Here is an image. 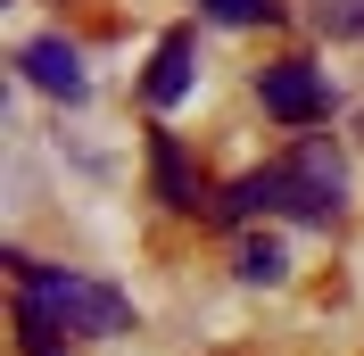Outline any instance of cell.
<instances>
[{
	"instance_id": "8992f818",
	"label": "cell",
	"mask_w": 364,
	"mask_h": 356,
	"mask_svg": "<svg viewBox=\"0 0 364 356\" xmlns=\"http://www.w3.org/2000/svg\"><path fill=\"white\" fill-rule=\"evenodd\" d=\"M149 174H158V199L166 207H199V182H191V166H182V141L174 133L149 141Z\"/></svg>"
},
{
	"instance_id": "ba28073f",
	"label": "cell",
	"mask_w": 364,
	"mask_h": 356,
	"mask_svg": "<svg viewBox=\"0 0 364 356\" xmlns=\"http://www.w3.org/2000/svg\"><path fill=\"white\" fill-rule=\"evenodd\" d=\"M199 9L215 25H273V17H282V0H199Z\"/></svg>"
},
{
	"instance_id": "3957f363",
	"label": "cell",
	"mask_w": 364,
	"mask_h": 356,
	"mask_svg": "<svg viewBox=\"0 0 364 356\" xmlns=\"http://www.w3.org/2000/svg\"><path fill=\"white\" fill-rule=\"evenodd\" d=\"M257 100H265V116H282V125H323L331 116V91H323V75L306 67V58H273L265 75H257Z\"/></svg>"
},
{
	"instance_id": "5b68a950",
	"label": "cell",
	"mask_w": 364,
	"mask_h": 356,
	"mask_svg": "<svg viewBox=\"0 0 364 356\" xmlns=\"http://www.w3.org/2000/svg\"><path fill=\"white\" fill-rule=\"evenodd\" d=\"M191 58H199V42L174 25V33L158 42V67H149V108H182V100H191V75H199Z\"/></svg>"
},
{
	"instance_id": "6da1fadb",
	"label": "cell",
	"mask_w": 364,
	"mask_h": 356,
	"mask_svg": "<svg viewBox=\"0 0 364 356\" xmlns=\"http://www.w3.org/2000/svg\"><path fill=\"white\" fill-rule=\"evenodd\" d=\"M9 266H17V307L42 315L50 332H83V340L133 332V298H124V290L83 282V273H58V266H33L25 248H9Z\"/></svg>"
},
{
	"instance_id": "52a82bcc",
	"label": "cell",
	"mask_w": 364,
	"mask_h": 356,
	"mask_svg": "<svg viewBox=\"0 0 364 356\" xmlns=\"http://www.w3.org/2000/svg\"><path fill=\"white\" fill-rule=\"evenodd\" d=\"M240 282H257V290H273V282H290V248L282 241H240Z\"/></svg>"
},
{
	"instance_id": "277c9868",
	"label": "cell",
	"mask_w": 364,
	"mask_h": 356,
	"mask_svg": "<svg viewBox=\"0 0 364 356\" xmlns=\"http://www.w3.org/2000/svg\"><path fill=\"white\" fill-rule=\"evenodd\" d=\"M17 67H25V83H33V91H50V100H83V91H91L83 50H75L67 33H33V42L17 50Z\"/></svg>"
},
{
	"instance_id": "7a4b0ae2",
	"label": "cell",
	"mask_w": 364,
	"mask_h": 356,
	"mask_svg": "<svg viewBox=\"0 0 364 356\" xmlns=\"http://www.w3.org/2000/svg\"><path fill=\"white\" fill-rule=\"evenodd\" d=\"M273 191H282V207L273 216H298V224H331L348 216V157L331 150V133H306L282 166H273Z\"/></svg>"
}]
</instances>
